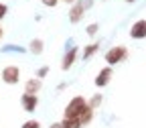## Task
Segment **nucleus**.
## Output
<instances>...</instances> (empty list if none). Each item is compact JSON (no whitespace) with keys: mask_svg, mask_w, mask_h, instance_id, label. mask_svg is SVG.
<instances>
[{"mask_svg":"<svg viewBox=\"0 0 146 128\" xmlns=\"http://www.w3.org/2000/svg\"><path fill=\"white\" fill-rule=\"evenodd\" d=\"M85 108H87V100H85L83 96H75V98H71L69 104L65 106L63 118H77V120H79V116L83 114Z\"/></svg>","mask_w":146,"mask_h":128,"instance_id":"f257e3e1","label":"nucleus"},{"mask_svg":"<svg viewBox=\"0 0 146 128\" xmlns=\"http://www.w3.org/2000/svg\"><path fill=\"white\" fill-rule=\"evenodd\" d=\"M126 57H128L126 45H116V47H112V49L106 53V61H108L110 67H112V65H118V63H122V61H126Z\"/></svg>","mask_w":146,"mask_h":128,"instance_id":"f03ea898","label":"nucleus"},{"mask_svg":"<svg viewBox=\"0 0 146 128\" xmlns=\"http://www.w3.org/2000/svg\"><path fill=\"white\" fill-rule=\"evenodd\" d=\"M0 77H2V81L8 83V85H16L21 81V69L16 65H6L2 71H0Z\"/></svg>","mask_w":146,"mask_h":128,"instance_id":"7ed1b4c3","label":"nucleus"},{"mask_svg":"<svg viewBox=\"0 0 146 128\" xmlns=\"http://www.w3.org/2000/svg\"><path fill=\"white\" fill-rule=\"evenodd\" d=\"M77 57H79V47H77V45H75V47H69V49H67V53L63 55V61H61V69H63V71L71 69V65L77 61Z\"/></svg>","mask_w":146,"mask_h":128,"instance_id":"20e7f679","label":"nucleus"},{"mask_svg":"<svg viewBox=\"0 0 146 128\" xmlns=\"http://www.w3.org/2000/svg\"><path fill=\"white\" fill-rule=\"evenodd\" d=\"M83 16H85V6L81 4V0H77V2L71 4V8H69V21H71L73 25H77Z\"/></svg>","mask_w":146,"mask_h":128,"instance_id":"39448f33","label":"nucleus"},{"mask_svg":"<svg viewBox=\"0 0 146 128\" xmlns=\"http://www.w3.org/2000/svg\"><path fill=\"white\" fill-rule=\"evenodd\" d=\"M112 75H114V69L110 67V65L102 67V71L98 73V77H96V85L98 87H106L110 81H112Z\"/></svg>","mask_w":146,"mask_h":128,"instance_id":"423d86ee","label":"nucleus"},{"mask_svg":"<svg viewBox=\"0 0 146 128\" xmlns=\"http://www.w3.org/2000/svg\"><path fill=\"white\" fill-rule=\"evenodd\" d=\"M130 37H132V39H136V41L146 39V21H144V18H140V21H136V23L132 25Z\"/></svg>","mask_w":146,"mask_h":128,"instance_id":"0eeeda50","label":"nucleus"},{"mask_svg":"<svg viewBox=\"0 0 146 128\" xmlns=\"http://www.w3.org/2000/svg\"><path fill=\"white\" fill-rule=\"evenodd\" d=\"M21 106H23L25 112H35L36 106H39V98L31 96V94H23L21 96Z\"/></svg>","mask_w":146,"mask_h":128,"instance_id":"6e6552de","label":"nucleus"},{"mask_svg":"<svg viewBox=\"0 0 146 128\" xmlns=\"http://www.w3.org/2000/svg\"><path fill=\"white\" fill-rule=\"evenodd\" d=\"M41 87H43V81H41L39 77H31V79H27V83H25V91H23V94L36 96V94L41 91Z\"/></svg>","mask_w":146,"mask_h":128,"instance_id":"1a4fd4ad","label":"nucleus"},{"mask_svg":"<svg viewBox=\"0 0 146 128\" xmlns=\"http://www.w3.org/2000/svg\"><path fill=\"white\" fill-rule=\"evenodd\" d=\"M29 51H31L33 55H41V53L45 51V43H43V39H33V41L29 43Z\"/></svg>","mask_w":146,"mask_h":128,"instance_id":"9d476101","label":"nucleus"},{"mask_svg":"<svg viewBox=\"0 0 146 128\" xmlns=\"http://www.w3.org/2000/svg\"><path fill=\"white\" fill-rule=\"evenodd\" d=\"M100 51V43H91V45H87L85 49H83V55H81V59L83 61H87L89 57H91V55H96Z\"/></svg>","mask_w":146,"mask_h":128,"instance_id":"9b49d317","label":"nucleus"},{"mask_svg":"<svg viewBox=\"0 0 146 128\" xmlns=\"http://www.w3.org/2000/svg\"><path fill=\"white\" fill-rule=\"evenodd\" d=\"M91 120H94V110H91V108H85V110H83V114L79 116V122H81V126H87Z\"/></svg>","mask_w":146,"mask_h":128,"instance_id":"f8f14e48","label":"nucleus"},{"mask_svg":"<svg viewBox=\"0 0 146 128\" xmlns=\"http://www.w3.org/2000/svg\"><path fill=\"white\" fill-rule=\"evenodd\" d=\"M102 100H104V96H102V94H94V96L87 100V108L98 110V108H100V104H102Z\"/></svg>","mask_w":146,"mask_h":128,"instance_id":"ddd939ff","label":"nucleus"},{"mask_svg":"<svg viewBox=\"0 0 146 128\" xmlns=\"http://www.w3.org/2000/svg\"><path fill=\"white\" fill-rule=\"evenodd\" d=\"M61 124H63V128H83L77 118H63Z\"/></svg>","mask_w":146,"mask_h":128,"instance_id":"4468645a","label":"nucleus"},{"mask_svg":"<svg viewBox=\"0 0 146 128\" xmlns=\"http://www.w3.org/2000/svg\"><path fill=\"white\" fill-rule=\"evenodd\" d=\"M21 128H41V122L39 120H27Z\"/></svg>","mask_w":146,"mask_h":128,"instance_id":"2eb2a0df","label":"nucleus"},{"mask_svg":"<svg viewBox=\"0 0 146 128\" xmlns=\"http://www.w3.org/2000/svg\"><path fill=\"white\" fill-rule=\"evenodd\" d=\"M98 29H100V25H98V23H91V25H89V27L85 29V33H87L89 37H94V35L98 33Z\"/></svg>","mask_w":146,"mask_h":128,"instance_id":"dca6fc26","label":"nucleus"},{"mask_svg":"<svg viewBox=\"0 0 146 128\" xmlns=\"http://www.w3.org/2000/svg\"><path fill=\"white\" fill-rule=\"evenodd\" d=\"M47 73H49V67H47V65H45V67H39V69H36V77L43 81V77L47 75Z\"/></svg>","mask_w":146,"mask_h":128,"instance_id":"f3484780","label":"nucleus"},{"mask_svg":"<svg viewBox=\"0 0 146 128\" xmlns=\"http://www.w3.org/2000/svg\"><path fill=\"white\" fill-rule=\"evenodd\" d=\"M2 51H4V53H6V51H16V53H25L27 49H25V47H14V45H10V47H4Z\"/></svg>","mask_w":146,"mask_h":128,"instance_id":"a211bd4d","label":"nucleus"},{"mask_svg":"<svg viewBox=\"0 0 146 128\" xmlns=\"http://www.w3.org/2000/svg\"><path fill=\"white\" fill-rule=\"evenodd\" d=\"M6 14H8V6H6L4 2H0V21H2Z\"/></svg>","mask_w":146,"mask_h":128,"instance_id":"6ab92c4d","label":"nucleus"},{"mask_svg":"<svg viewBox=\"0 0 146 128\" xmlns=\"http://www.w3.org/2000/svg\"><path fill=\"white\" fill-rule=\"evenodd\" d=\"M41 2H43L45 6H49V8H53V6H57V4H59V0H41Z\"/></svg>","mask_w":146,"mask_h":128,"instance_id":"aec40b11","label":"nucleus"},{"mask_svg":"<svg viewBox=\"0 0 146 128\" xmlns=\"http://www.w3.org/2000/svg\"><path fill=\"white\" fill-rule=\"evenodd\" d=\"M49 128H63V124H61V122H55V124H51Z\"/></svg>","mask_w":146,"mask_h":128,"instance_id":"412c9836","label":"nucleus"},{"mask_svg":"<svg viewBox=\"0 0 146 128\" xmlns=\"http://www.w3.org/2000/svg\"><path fill=\"white\" fill-rule=\"evenodd\" d=\"M4 37V29H2V25H0V39Z\"/></svg>","mask_w":146,"mask_h":128,"instance_id":"4be33fe9","label":"nucleus"},{"mask_svg":"<svg viewBox=\"0 0 146 128\" xmlns=\"http://www.w3.org/2000/svg\"><path fill=\"white\" fill-rule=\"evenodd\" d=\"M126 2H136V0H126Z\"/></svg>","mask_w":146,"mask_h":128,"instance_id":"5701e85b","label":"nucleus"}]
</instances>
